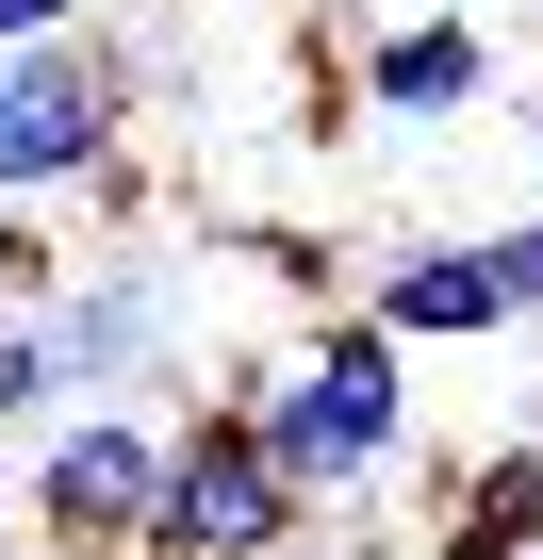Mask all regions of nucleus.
<instances>
[{"label":"nucleus","instance_id":"6","mask_svg":"<svg viewBox=\"0 0 543 560\" xmlns=\"http://www.w3.org/2000/svg\"><path fill=\"white\" fill-rule=\"evenodd\" d=\"M428 560H543V429H494L428 478Z\"/></svg>","mask_w":543,"mask_h":560},{"label":"nucleus","instance_id":"12","mask_svg":"<svg viewBox=\"0 0 543 560\" xmlns=\"http://www.w3.org/2000/svg\"><path fill=\"white\" fill-rule=\"evenodd\" d=\"M99 18V0H0V50H17V34H83Z\"/></svg>","mask_w":543,"mask_h":560},{"label":"nucleus","instance_id":"11","mask_svg":"<svg viewBox=\"0 0 543 560\" xmlns=\"http://www.w3.org/2000/svg\"><path fill=\"white\" fill-rule=\"evenodd\" d=\"M494 247V298H510V330H543V214H510V231H477Z\"/></svg>","mask_w":543,"mask_h":560},{"label":"nucleus","instance_id":"15","mask_svg":"<svg viewBox=\"0 0 543 560\" xmlns=\"http://www.w3.org/2000/svg\"><path fill=\"white\" fill-rule=\"evenodd\" d=\"M527 347H543V330H527ZM510 429H543V380H527V412H510Z\"/></svg>","mask_w":543,"mask_h":560},{"label":"nucleus","instance_id":"7","mask_svg":"<svg viewBox=\"0 0 543 560\" xmlns=\"http://www.w3.org/2000/svg\"><path fill=\"white\" fill-rule=\"evenodd\" d=\"M379 116H461V100H494V34L477 18H445V0H396V18L363 34V67H346Z\"/></svg>","mask_w":543,"mask_h":560},{"label":"nucleus","instance_id":"16","mask_svg":"<svg viewBox=\"0 0 543 560\" xmlns=\"http://www.w3.org/2000/svg\"><path fill=\"white\" fill-rule=\"evenodd\" d=\"M445 18H477V0H445Z\"/></svg>","mask_w":543,"mask_h":560},{"label":"nucleus","instance_id":"1","mask_svg":"<svg viewBox=\"0 0 543 560\" xmlns=\"http://www.w3.org/2000/svg\"><path fill=\"white\" fill-rule=\"evenodd\" d=\"M231 396H247L263 462H281L314 511H363V494H396V462H412V347H396L363 298L314 314L297 347H263Z\"/></svg>","mask_w":543,"mask_h":560},{"label":"nucleus","instance_id":"3","mask_svg":"<svg viewBox=\"0 0 543 560\" xmlns=\"http://www.w3.org/2000/svg\"><path fill=\"white\" fill-rule=\"evenodd\" d=\"M116 149H132V67L99 50V18L0 50V198H50V214H67Z\"/></svg>","mask_w":543,"mask_h":560},{"label":"nucleus","instance_id":"9","mask_svg":"<svg viewBox=\"0 0 543 560\" xmlns=\"http://www.w3.org/2000/svg\"><path fill=\"white\" fill-rule=\"evenodd\" d=\"M67 280V231H50V198H0V314H34Z\"/></svg>","mask_w":543,"mask_h":560},{"label":"nucleus","instance_id":"14","mask_svg":"<svg viewBox=\"0 0 543 560\" xmlns=\"http://www.w3.org/2000/svg\"><path fill=\"white\" fill-rule=\"evenodd\" d=\"M281 560H363V544H330V527H297V544H281Z\"/></svg>","mask_w":543,"mask_h":560},{"label":"nucleus","instance_id":"13","mask_svg":"<svg viewBox=\"0 0 543 560\" xmlns=\"http://www.w3.org/2000/svg\"><path fill=\"white\" fill-rule=\"evenodd\" d=\"M0 560H34V511H17V478H0Z\"/></svg>","mask_w":543,"mask_h":560},{"label":"nucleus","instance_id":"4","mask_svg":"<svg viewBox=\"0 0 543 560\" xmlns=\"http://www.w3.org/2000/svg\"><path fill=\"white\" fill-rule=\"evenodd\" d=\"M149 478H165V412H67L50 445H34V478H17V511H34V544H132L149 527Z\"/></svg>","mask_w":543,"mask_h":560},{"label":"nucleus","instance_id":"5","mask_svg":"<svg viewBox=\"0 0 543 560\" xmlns=\"http://www.w3.org/2000/svg\"><path fill=\"white\" fill-rule=\"evenodd\" d=\"M34 330H50L67 396H116V380H149V363L181 347V314H165V280H149V264H67L50 298H34Z\"/></svg>","mask_w":543,"mask_h":560},{"label":"nucleus","instance_id":"2","mask_svg":"<svg viewBox=\"0 0 543 560\" xmlns=\"http://www.w3.org/2000/svg\"><path fill=\"white\" fill-rule=\"evenodd\" d=\"M297 527H314V494L263 462L247 396H181V412H165V478H149L132 560H281Z\"/></svg>","mask_w":543,"mask_h":560},{"label":"nucleus","instance_id":"8","mask_svg":"<svg viewBox=\"0 0 543 560\" xmlns=\"http://www.w3.org/2000/svg\"><path fill=\"white\" fill-rule=\"evenodd\" d=\"M363 314H379L396 347H477V330H510V298H494V247H477V231L396 247V264L363 280Z\"/></svg>","mask_w":543,"mask_h":560},{"label":"nucleus","instance_id":"10","mask_svg":"<svg viewBox=\"0 0 543 560\" xmlns=\"http://www.w3.org/2000/svg\"><path fill=\"white\" fill-rule=\"evenodd\" d=\"M34 412H67V363L34 314H0V429H34Z\"/></svg>","mask_w":543,"mask_h":560}]
</instances>
